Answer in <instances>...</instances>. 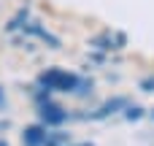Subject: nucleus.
Segmentation results:
<instances>
[{
  "label": "nucleus",
  "mask_w": 154,
  "mask_h": 146,
  "mask_svg": "<svg viewBox=\"0 0 154 146\" xmlns=\"http://www.w3.org/2000/svg\"><path fill=\"white\" fill-rule=\"evenodd\" d=\"M79 84H81V79L76 73H68V70H60V68H51V70L38 76V87H46L51 92H76Z\"/></svg>",
  "instance_id": "nucleus-1"
},
{
  "label": "nucleus",
  "mask_w": 154,
  "mask_h": 146,
  "mask_svg": "<svg viewBox=\"0 0 154 146\" xmlns=\"http://www.w3.org/2000/svg\"><path fill=\"white\" fill-rule=\"evenodd\" d=\"M38 116H41V122H43L46 127H60V125L68 119V111H65L62 106H57V103L49 98V100L38 103Z\"/></svg>",
  "instance_id": "nucleus-2"
},
{
  "label": "nucleus",
  "mask_w": 154,
  "mask_h": 146,
  "mask_svg": "<svg viewBox=\"0 0 154 146\" xmlns=\"http://www.w3.org/2000/svg\"><path fill=\"white\" fill-rule=\"evenodd\" d=\"M89 43L95 49H100V51H116V49H122L127 43V35L125 33H103V35H95Z\"/></svg>",
  "instance_id": "nucleus-3"
},
{
  "label": "nucleus",
  "mask_w": 154,
  "mask_h": 146,
  "mask_svg": "<svg viewBox=\"0 0 154 146\" xmlns=\"http://www.w3.org/2000/svg\"><path fill=\"white\" fill-rule=\"evenodd\" d=\"M46 133H49V127L43 122L41 125H30V127H24L22 141H24V146H43L46 144Z\"/></svg>",
  "instance_id": "nucleus-4"
},
{
  "label": "nucleus",
  "mask_w": 154,
  "mask_h": 146,
  "mask_svg": "<svg viewBox=\"0 0 154 146\" xmlns=\"http://www.w3.org/2000/svg\"><path fill=\"white\" fill-rule=\"evenodd\" d=\"M127 106H130L127 98H111V100L103 103L95 114H89V119H106V116H111V114H116V111H125Z\"/></svg>",
  "instance_id": "nucleus-5"
},
{
  "label": "nucleus",
  "mask_w": 154,
  "mask_h": 146,
  "mask_svg": "<svg viewBox=\"0 0 154 146\" xmlns=\"http://www.w3.org/2000/svg\"><path fill=\"white\" fill-rule=\"evenodd\" d=\"M22 30H24V33H30V35H35V38H41V41H43V43H49L51 49H60V38H54L46 27H41V22H27Z\"/></svg>",
  "instance_id": "nucleus-6"
},
{
  "label": "nucleus",
  "mask_w": 154,
  "mask_h": 146,
  "mask_svg": "<svg viewBox=\"0 0 154 146\" xmlns=\"http://www.w3.org/2000/svg\"><path fill=\"white\" fill-rule=\"evenodd\" d=\"M68 141H70V135H68V133L49 130V133H46V144H43V146H62V144H68Z\"/></svg>",
  "instance_id": "nucleus-7"
},
{
  "label": "nucleus",
  "mask_w": 154,
  "mask_h": 146,
  "mask_svg": "<svg viewBox=\"0 0 154 146\" xmlns=\"http://www.w3.org/2000/svg\"><path fill=\"white\" fill-rule=\"evenodd\" d=\"M24 24H27V8H22V11H19V14L8 22V30H22Z\"/></svg>",
  "instance_id": "nucleus-8"
},
{
  "label": "nucleus",
  "mask_w": 154,
  "mask_h": 146,
  "mask_svg": "<svg viewBox=\"0 0 154 146\" xmlns=\"http://www.w3.org/2000/svg\"><path fill=\"white\" fill-rule=\"evenodd\" d=\"M141 116H143V108H141V106H133V103H130V106L125 108V119H127V122H138Z\"/></svg>",
  "instance_id": "nucleus-9"
},
{
  "label": "nucleus",
  "mask_w": 154,
  "mask_h": 146,
  "mask_svg": "<svg viewBox=\"0 0 154 146\" xmlns=\"http://www.w3.org/2000/svg\"><path fill=\"white\" fill-rule=\"evenodd\" d=\"M141 89H143V92H154V76L141 79Z\"/></svg>",
  "instance_id": "nucleus-10"
},
{
  "label": "nucleus",
  "mask_w": 154,
  "mask_h": 146,
  "mask_svg": "<svg viewBox=\"0 0 154 146\" xmlns=\"http://www.w3.org/2000/svg\"><path fill=\"white\" fill-rule=\"evenodd\" d=\"M5 106V95H3V89H0V108Z\"/></svg>",
  "instance_id": "nucleus-11"
},
{
  "label": "nucleus",
  "mask_w": 154,
  "mask_h": 146,
  "mask_svg": "<svg viewBox=\"0 0 154 146\" xmlns=\"http://www.w3.org/2000/svg\"><path fill=\"white\" fill-rule=\"evenodd\" d=\"M0 146H8V144H5V141H0Z\"/></svg>",
  "instance_id": "nucleus-12"
},
{
  "label": "nucleus",
  "mask_w": 154,
  "mask_h": 146,
  "mask_svg": "<svg viewBox=\"0 0 154 146\" xmlns=\"http://www.w3.org/2000/svg\"><path fill=\"white\" fill-rule=\"evenodd\" d=\"M152 119H154V111H152Z\"/></svg>",
  "instance_id": "nucleus-13"
}]
</instances>
